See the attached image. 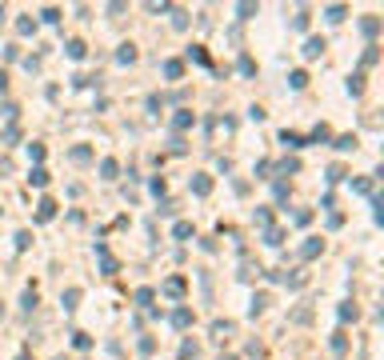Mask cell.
<instances>
[{
	"mask_svg": "<svg viewBox=\"0 0 384 360\" xmlns=\"http://www.w3.org/2000/svg\"><path fill=\"white\" fill-rule=\"evenodd\" d=\"M192 188H196V192H200V196H204V192H208V188H212V184H208V176H196V180H192Z\"/></svg>",
	"mask_w": 384,
	"mask_h": 360,
	"instance_id": "1",
	"label": "cell"
},
{
	"mask_svg": "<svg viewBox=\"0 0 384 360\" xmlns=\"http://www.w3.org/2000/svg\"><path fill=\"white\" fill-rule=\"evenodd\" d=\"M52 212H56V204H52V200H44V204H40V220H48Z\"/></svg>",
	"mask_w": 384,
	"mask_h": 360,
	"instance_id": "2",
	"label": "cell"
},
{
	"mask_svg": "<svg viewBox=\"0 0 384 360\" xmlns=\"http://www.w3.org/2000/svg\"><path fill=\"white\" fill-rule=\"evenodd\" d=\"M68 56H76V60H80V56H84V44H80V40H72V44H68Z\"/></svg>",
	"mask_w": 384,
	"mask_h": 360,
	"instance_id": "3",
	"label": "cell"
}]
</instances>
